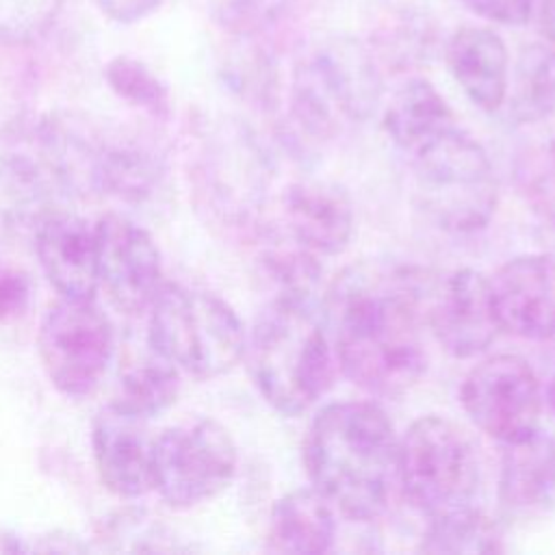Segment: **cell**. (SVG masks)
<instances>
[{
  "label": "cell",
  "instance_id": "13",
  "mask_svg": "<svg viewBox=\"0 0 555 555\" xmlns=\"http://www.w3.org/2000/svg\"><path fill=\"white\" fill-rule=\"evenodd\" d=\"M488 282L499 330L527 340L555 336V256L512 258Z\"/></svg>",
  "mask_w": 555,
  "mask_h": 555
},
{
  "label": "cell",
  "instance_id": "24",
  "mask_svg": "<svg viewBox=\"0 0 555 555\" xmlns=\"http://www.w3.org/2000/svg\"><path fill=\"white\" fill-rule=\"evenodd\" d=\"M104 78L111 91L130 106H137L156 119L169 117V89L143 61L126 54L115 56L106 63Z\"/></svg>",
  "mask_w": 555,
  "mask_h": 555
},
{
  "label": "cell",
  "instance_id": "5",
  "mask_svg": "<svg viewBox=\"0 0 555 555\" xmlns=\"http://www.w3.org/2000/svg\"><path fill=\"white\" fill-rule=\"evenodd\" d=\"M421 210L442 230L486 228L496 208V178L481 143L457 124L405 154Z\"/></svg>",
  "mask_w": 555,
  "mask_h": 555
},
{
  "label": "cell",
  "instance_id": "1",
  "mask_svg": "<svg viewBox=\"0 0 555 555\" xmlns=\"http://www.w3.org/2000/svg\"><path fill=\"white\" fill-rule=\"evenodd\" d=\"M421 275L360 262L330 286L327 319L340 371L375 395H401L427 369L418 332Z\"/></svg>",
  "mask_w": 555,
  "mask_h": 555
},
{
  "label": "cell",
  "instance_id": "23",
  "mask_svg": "<svg viewBox=\"0 0 555 555\" xmlns=\"http://www.w3.org/2000/svg\"><path fill=\"white\" fill-rule=\"evenodd\" d=\"M499 548V529L477 507L429 518L423 535V551L427 553H494Z\"/></svg>",
  "mask_w": 555,
  "mask_h": 555
},
{
  "label": "cell",
  "instance_id": "29",
  "mask_svg": "<svg viewBox=\"0 0 555 555\" xmlns=\"http://www.w3.org/2000/svg\"><path fill=\"white\" fill-rule=\"evenodd\" d=\"M100 11L117 24H137L158 11L165 0H95Z\"/></svg>",
  "mask_w": 555,
  "mask_h": 555
},
{
  "label": "cell",
  "instance_id": "27",
  "mask_svg": "<svg viewBox=\"0 0 555 555\" xmlns=\"http://www.w3.org/2000/svg\"><path fill=\"white\" fill-rule=\"evenodd\" d=\"M286 0H223V22L238 30H254L269 22Z\"/></svg>",
  "mask_w": 555,
  "mask_h": 555
},
{
  "label": "cell",
  "instance_id": "28",
  "mask_svg": "<svg viewBox=\"0 0 555 555\" xmlns=\"http://www.w3.org/2000/svg\"><path fill=\"white\" fill-rule=\"evenodd\" d=\"M473 13L479 17L505 24V26H522L531 20L535 0H462Z\"/></svg>",
  "mask_w": 555,
  "mask_h": 555
},
{
  "label": "cell",
  "instance_id": "31",
  "mask_svg": "<svg viewBox=\"0 0 555 555\" xmlns=\"http://www.w3.org/2000/svg\"><path fill=\"white\" fill-rule=\"evenodd\" d=\"M546 399H548L551 410L555 412V375H553V379H551V384H548V388H546Z\"/></svg>",
  "mask_w": 555,
  "mask_h": 555
},
{
  "label": "cell",
  "instance_id": "19",
  "mask_svg": "<svg viewBox=\"0 0 555 555\" xmlns=\"http://www.w3.org/2000/svg\"><path fill=\"white\" fill-rule=\"evenodd\" d=\"M334 538V507L317 488H297L275 501L267 533L271 551L325 553Z\"/></svg>",
  "mask_w": 555,
  "mask_h": 555
},
{
  "label": "cell",
  "instance_id": "21",
  "mask_svg": "<svg viewBox=\"0 0 555 555\" xmlns=\"http://www.w3.org/2000/svg\"><path fill=\"white\" fill-rule=\"evenodd\" d=\"M455 124L453 111L438 89L425 78L408 80L390 100L384 113V128L390 141L410 154L421 143Z\"/></svg>",
  "mask_w": 555,
  "mask_h": 555
},
{
  "label": "cell",
  "instance_id": "22",
  "mask_svg": "<svg viewBox=\"0 0 555 555\" xmlns=\"http://www.w3.org/2000/svg\"><path fill=\"white\" fill-rule=\"evenodd\" d=\"M505 102L516 124H538L555 115V48L544 43L522 48Z\"/></svg>",
  "mask_w": 555,
  "mask_h": 555
},
{
  "label": "cell",
  "instance_id": "10",
  "mask_svg": "<svg viewBox=\"0 0 555 555\" xmlns=\"http://www.w3.org/2000/svg\"><path fill=\"white\" fill-rule=\"evenodd\" d=\"M462 405L488 436L512 442L538 427L542 392L527 360L501 353L479 362L464 379Z\"/></svg>",
  "mask_w": 555,
  "mask_h": 555
},
{
  "label": "cell",
  "instance_id": "16",
  "mask_svg": "<svg viewBox=\"0 0 555 555\" xmlns=\"http://www.w3.org/2000/svg\"><path fill=\"white\" fill-rule=\"evenodd\" d=\"M282 219L286 234L310 254H340L353 236V204L327 180L293 182L282 195Z\"/></svg>",
  "mask_w": 555,
  "mask_h": 555
},
{
  "label": "cell",
  "instance_id": "3",
  "mask_svg": "<svg viewBox=\"0 0 555 555\" xmlns=\"http://www.w3.org/2000/svg\"><path fill=\"white\" fill-rule=\"evenodd\" d=\"M249 375L264 401L284 416L306 412L336 373V356L312 295L280 293L247 336Z\"/></svg>",
  "mask_w": 555,
  "mask_h": 555
},
{
  "label": "cell",
  "instance_id": "9",
  "mask_svg": "<svg viewBox=\"0 0 555 555\" xmlns=\"http://www.w3.org/2000/svg\"><path fill=\"white\" fill-rule=\"evenodd\" d=\"M379 78L364 48L332 41L306 59L293 82V108L301 126L330 134L343 119H362L377 102Z\"/></svg>",
  "mask_w": 555,
  "mask_h": 555
},
{
  "label": "cell",
  "instance_id": "12",
  "mask_svg": "<svg viewBox=\"0 0 555 555\" xmlns=\"http://www.w3.org/2000/svg\"><path fill=\"white\" fill-rule=\"evenodd\" d=\"M98 288L124 314H143L163 286L160 251L139 223L106 212L95 223Z\"/></svg>",
  "mask_w": 555,
  "mask_h": 555
},
{
  "label": "cell",
  "instance_id": "15",
  "mask_svg": "<svg viewBox=\"0 0 555 555\" xmlns=\"http://www.w3.org/2000/svg\"><path fill=\"white\" fill-rule=\"evenodd\" d=\"M35 254L61 297L93 299L98 291L95 230L74 212H46L35 225Z\"/></svg>",
  "mask_w": 555,
  "mask_h": 555
},
{
  "label": "cell",
  "instance_id": "11",
  "mask_svg": "<svg viewBox=\"0 0 555 555\" xmlns=\"http://www.w3.org/2000/svg\"><path fill=\"white\" fill-rule=\"evenodd\" d=\"M421 317L440 347L455 358H473L501 332L490 282L475 269H455L436 280L421 275Z\"/></svg>",
  "mask_w": 555,
  "mask_h": 555
},
{
  "label": "cell",
  "instance_id": "14",
  "mask_svg": "<svg viewBox=\"0 0 555 555\" xmlns=\"http://www.w3.org/2000/svg\"><path fill=\"white\" fill-rule=\"evenodd\" d=\"M91 449L100 483L113 496L139 499L154 490L152 438L145 421L108 403L91 423Z\"/></svg>",
  "mask_w": 555,
  "mask_h": 555
},
{
  "label": "cell",
  "instance_id": "7",
  "mask_svg": "<svg viewBox=\"0 0 555 555\" xmlns=\"http://www.w3.org/2000/svg\"><path fill=\"white\" fill-rule=\"evenodd\" d=\"M236 444L215 418L163 429L152 438V481L160 499L189 509L228 488L236 473Z\"/></svg>",
  "mask_w": 555,
  "mask_h": 555
},
{
  "label": "cell",
  "instance_id": "8",
  "mask_svg": "<svg viewBox=\"0 0 555 555\" xmlns=\"http://www.w3.org/2000/svg\"><path fill=\"white\" fill-rule=\"evenodd\" d=\"M115 351L113 325L93 299L59 297L41 317L37 353L50 384L69 399L91 395Z\"/></svg>",
  "mask_w": 555,
  "mask_h": 555
},
{
  "label": "cell",
  "instance_id": "2",
  "mask_svg": "<svg viewBox=\"0 0 555 555\" xmlns=\"http://www.w3.org/2000/svg\"><path fill=\"white\" fill-rule=\"evenodd\" d=\"M304 462L312 488L351 520L377 518L399 473V438L373 401L325 405L312 421Z\"/></svg>",
  "mask_w": 555,
  "mask_h": 555
},
{
  "label": "cell",
  "instance_id": "17",
  "mask_svg": "<svg viewBox=\"0 0 555 555\" xmlns=\"http://www.w3.org/2000/svg\"><path fill=\"white\" fill-rule=\"evenodd\" d=\"M447 65L466 98L494 113L505 104L509 56L503 39L481 26H462L447 41Z\"/></svg>",
  "mask_w": 555,
  "mask_h": 555
},
{
  "label": "cell",
  "instance_id": "4",
  "mask_svg": "<svg viewBox=\"0 0 555 555\" xmlns=\"http://www.w3.org/2000/svg\"><path fill=\"white\" fill-rule=\"evenodd\" d=\"M147 343L178 371L212 379L243 360L247 332L221 297L163 282L147 308Z\"/></svg>",
  "mask_w": 555,
  "mask_h": 555
},
{
  "label": "cell",
  "instance_id": "26",
  "mask_svg": "<svg viewBox=\"0 0 555 555\" xmlns=\"http://www.w3.org/2000/svg\"><path fill=\"white\" fill-rule=\"evenodd\" d=\"M30 301V280L28 275L0 260V323L13 321L24 314Z\"/></svg>",
  "mask_w": 555,
  "mask_h": 555
},
{
  "label": "cell",
  "instance_id": "20",
  "mask_svg": "<svg viewBox=\"0 0 555 555\" xmlns=\"http://www.w3.org/2000/svg\"><path fill=\"white\" fill-rule=\"evenodd\" d=\"M178 392L180 371L147 343V351L132 356L119 371L111 405L147 423L167 412L176 403Z\"/></svg>",
  "mask_w": 555,
  "mask_h": 555
},
{
  "label": "cell",
  "instance_id": "30",
  "mask_svg": "<svg viewBox=\"0 0 555 555\" xmlns=\"http://www.w3.org/2000/svg\"><path fill=\"white\" fill-rule=\"evenodd\" d=\"M538 9L540 30L548 41L555 43V0H535L533 11Z\"/></svg>",
  "mask_w": 555,
  "mask_h": 555
},
{
  "label": "cell",
  "instance_id": "25",
  "mask_svg": "<svg viewBox=\"0 0 555 555\" xmlns=\"http://www.w3.org/2000/svg\"><path fill=\"white\" fill-rule=\"evenodd\" d=\"M65 0H0V39L28 43L59 17Z\"/></svg>",
  "mask_w": 555,
  "mask_h": 555
},
{
  "label": "cell",
  "instance_id": "18",
  "mask_svg": "<svg viewBox=\"0 0 555 555\" xmlns=\"http://www.w3.org/2000/svg\"><path fill=\"white\" fill-rule=\"evenodd\" d=\"M501 501L512 509H533L555 494V438L542 429L503 442Z\"/></svg>",
  "mask_w": 555,
  "mask_h": 555
},
{
  "label": "cell",
  "instance_id": "6",
  "mask_svg": "<svg viewBox=\"0 0 555 555\" xmlns=\"http://www.w3.org/2000/svg\"><path fill=\"white\" fill-rule=\"evenodd\" d=\"M397 481L427 518L473 509L481 490L477 447L457 423L421 416L399 440Z\"/></svg>",
  "mask_w": 555,
  "mask_h": 555
}]
</instances>
